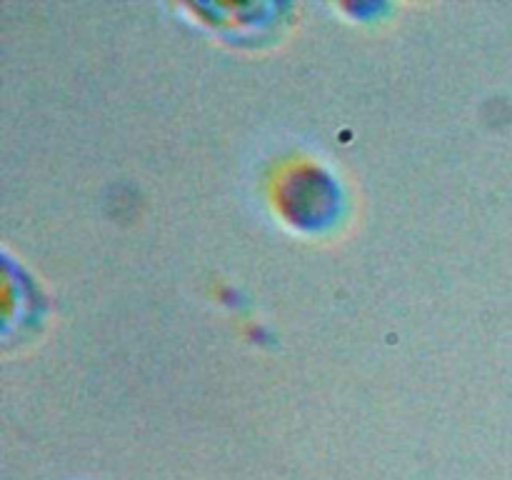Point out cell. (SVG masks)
<instances>
[]
</instances>
